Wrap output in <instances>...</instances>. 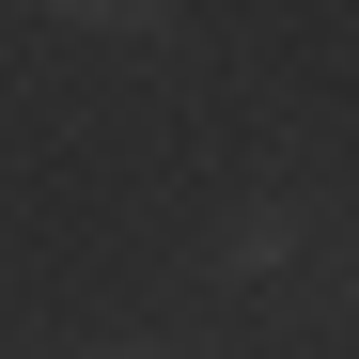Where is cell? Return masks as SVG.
<instances>
[{
  "label": "cell",
  "mask_w": 359,
  "mask_h": 359,
  "mask_svg": "<svg viewBox=\"0 0 359 359\" xmlns=\"http://www.w3.org/2000/svg\"><path fill=\"white\" fill-rule=\"evenodd\" d=\"M297 250H313V234H297V203H281V188H250V203H234V219H219V250H203V266L266 297V281H297Z\"/></svg>",
  "instance_id": "1"
},
{
  "label": "cell",
  "mask_w": 359,
  "mask_h": 359,
  "mask_svg": "<svg viewBox=\"0 0 359 359\" xmlns=\"http://www.w3.org/2000/svg\"><path fill=\"white\" fill-rule=\"evenodd\" d=\"M47 16H79V32H156L172 0H47Z\"/></svg>",
  "instance_id": "2"
},
{
  "label": "cell",
  "mask_w": 359,
  "mask_h": 359,
  "mask_svg": "<svg viewBox=\"0 0 359 359\" xmlns=\"http://www.w3.org/2000/svg\"><path fill=\"white\" fill-rule=\"evenodd\" d=\"M328 313H359V234H328Z\"/></svg>",
  "instance_id": "3"
},
{
  "label": "cell",
  "mask_w": 359,
  "mask_h": 359,
  "mask_svg": "<svg viewBox=\"0 0 359 359\" xmlns=\"http://www.w3.org/2000/svg\"><path fill=\"white\" fill-rule=\"evenodd\" d=\"M94 359H172V344H94Z\"/></svg>",
  "instance_id": "4"
}]
</instances>
